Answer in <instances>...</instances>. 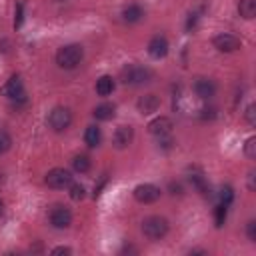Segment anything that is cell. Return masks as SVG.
<instances>
[{"label": "cell", "instance_id": "11", "mask_svg": "<svg viewBox=\"0 0 256 256\" xmlns=\"http://www.w3.org/2000/svg\"><path fill=\"white\" fill-rule=\"evenodd\" d=\"M172 128H174V124H172V120L168 118V116H158V118H154L150 124H148V132L152 134V136H164V134H170L172 132Z\"/></svg>", "mask_w": 256, "mask_h": 256}, {"label": "cell", "instance_id": "2", "mask_svg": "<svg viewBox=\"0 0 256 256\" xmlns=\"http://www.w3.org/2000/svg\"><path fill=\"white\" fill-rule=\"evenodd\" d=\"M168 232V220L162 216H148L142 220V234L150 240H160Z\"/></svg>", "mask_w": 256, "mask_h": 256}, {"label": "cell", "instance_id": "26", "mask_svg": "<svg viewBox=\"0 0 256 256\" xmlns=\"http://www.w3.org/2000/svg\"><path fill=\"white\" fill-rule=\"evenodd\" d=\"M10 146H12V138H10V134L4 132V130H0V154H4Z\"/></svg>", "mask_w": 256, "mask_h": 256}, {"label": "cell", "instance_id": "34", "mask_svg": "<svg viewBox=\"0 0 256 256\" xmlns=\"http://www.w3.org/2000/svg\"><path fill=\"white\" fill-rule=\"evenodd\" d=\"M72 250L68 248V246H58V248H54L52 250V254H70Z\"/></svg>", "mask_w": 256, "mask_h": 256}, {"label": "cell", "instance_id": "18", "mask_svg": "<svg viewBox=\"0 0 256 256\" xmlns=\"http://www.w3.org/2000/svg\"><path fill=\"white\" fill-rule=\"evenodd\" d=\"M100 140H102V132H100V128L98 126H88L86 128V132H84V142H86V146H90V148H96L98 144H100Z\"/></svg>", "mask_w": 256, "mask_h": 256}, {"label": "cell", "instance_id": "17", "mask_svg": "<svg viewBox=\"0 0 256 256\" xmlns=\"http://www.w3.org/2000/svg\"><path fill=\"white\" fill-rule=\"evenodd\" d=\"M112 90H114V78L112 76L104 74L96 80V92L100 96H108V94H112Z\"/></svg>", "mask_w": 256, "mask_h": 256}, {"label": "cell", "instance_id": "8", "mask_svg": "<svg viewBox=\"0 0 256 256\" xmlns=\"http://www.w3.org/2000/svg\"><path fill=\"white\" fill-rule=\"evenodd\" d=\"M212 44H214V48L220 50V52H236V50L242 48L240 38H236L234 34H228V32H222V34L214 36Z\"/></svg>", "mask_w": 256, "mask_h": 256}, {"label": "cell", "instance_id": "3", "mask_svg": "<svg viewBox=\"0 0 256 256\" xmlns=\"http://www.w3.org/2000/svg\"><path fill=\"white\" fill-rule=\"evenodd\" d=\"M122 82L124 84H130V86H140V84H146L150 78H152V72L144 66H138V64H130L122 70Z\"/></svg>", "mask_w": 256, "mask_h": 256}, {"label": "cell", "instance_id": "13", "mask_svg": "<svg viewBox=\"0 0 256 256\" xmlns=\"http://www.w3.org/2000/svg\"><path fill=\"white\" fill-rule=\"evenodd\" d=\"M148 54L156 60L164 58L168 54V40L164 36H154L150 42H148Z\"/></svg>", "mask_w": 256, "mask_h": 256}, {"label": "cell", "instance_id": "12", "mask_svg": "<svg viewBox=\"0 0 256 256\" xmlns=\"http://www.w3.org/2000/svg\"><path fill=\"white\" fill-rule=\"evenodd\" d=\"M136 106H138V112H140V114L148 116V114H154V112L160 108V98H158L156 94H144V96L138 98Z\"/></svg>", "mask_w": 256, "mask_h": 256}, {"label": "cell", "instance_id": "35", "mask_svg": "<svg viewBox=\"0 0 256 256\" xmlns=\"http://www.w3.org/2000/svg\"><path fill=\"white\" fill-rule=\"evenodd\" d=\"M248 188H250V190H254V172H250V174H248Z\"/></svg>", "mask_w": 256, "mask_h": 256}, {"label": "cell", "instance_id": "20", "mask_svg": "<svg viewBox=\"0 0 256 256\" xmlns=\"http://www.w3.org/2000/svg\"><path fill=\"white\" fill-rule=\"evenodd\" d=\"M114 110H116V108H114L112 104H100V106H96V108H94V112H92V114H94V118H96V120L106 122V120H112V118H114Z\"/></svg>", "mask_w": 256, "mask_h": 256}, {"label": "cell", "instance_id": "5", "mask_svg": "<svg viewBox=\"0 0 256 256\" xmlns=\"http://www.w3.org/2000/svg\"><path fill=\"white\" fill-rule=\"evenodd\" d=\"M2 94L4 96H8L12 102H26V94H24V86H22V80H20V76L18 74H12L8 80H6V84L2 86Z\"/></svg>", "mask_w": 256, "mask_h": 256}, {"label": "cell", "instance_id": "22", "mask_svg": "<svg viewBox=\"0 0 256 256\" xmlns=\"http://www.w3.org/2000/svg\"><path fill=\"white\" fill-rule=\"evenodd\" d=\"M226 216H228V206L218 204V206L214 208V222H216V226H218V228H222V226H224Z\"/></svg>", "mask_w": 256, "mask_h": 256}, {"label": "cell", "instance_id": "24", "mask_svg": "<svg viewBox=\"0 0 256 256\" xmlns=\"http://www.w3.org/2000/svg\"><path fill=\"white\" fill-rule=\"evenodd\" d=\"M86 196V188L82 186V184H70V198L72 200H82Z\"/></svg>", "mask_w": 256, "mask_h": 256}, {"label": "cell", "instance_id": "23", "mask_svg": "<svg viewBox=\"0 0 256 256\" xmlns=\"http://www.w3.org/2000/svg\"><path fill=\"white\" fill-rule=\"evenodd\" d=\"M218 198H220V204L230 206L232 200H234V190H232V186H222L220 192H218Z\"/></svg>", "mask_w": 256, "mask_h": 256}, {"label": "cell", "instance_id": "27", "mask_svg": "<svg viewBox=\"0 0 256 256\" xmlns=\"http://www.w3.org/2000/svg\"><path fill=\"white\" fill-rule=\"evenodd\" d=\"M22 20H24V6H22V2H18L16 10H14V28H20Z\"/></svg>", "mask_w": 256, "mask_h": 256}, {"label": "cell", "instance_id": "9", "mask_svg": "<svg viewBox=\"0 0 256 256\" xmlns=\"http://www.w3.org/2000/svg\"><path fill=\"white\" fill-rule=\"evenodd\" d=\"M134 198L140 204H152L160 198V188L154 184H138L134 188Z\"/></svg>", "mask_w": 256, "mask_h": 256}, {"label": "cell", "instance_id": "25", "mask_svg": "<svg viewBox=\"0 0 256 256\" xmlns=\"http://www.w3.org/2000/svg\"><path fill=\"white\" fill-rule=\"evenodd\" d=\"M244 154H246L250 160L256 158V138H254V136H250V138L246 140V144H244Z\"/></svg>", "mask_w": 256, "mask_h": 256}, {"label": "cell", "instance_id": "14", "mask_svg": "<svg viewBox=\"0 0 256 256\" xmlns=\"http://www.w3.org/2000/svg\"><path fill=\"white\" fill-rule=\"evenodd\" d=\"M194 92H196L198 98L208 100V98H212L216 94V84L210 78H198L196 84H194Z\"/></svg>", "mask_w": 256, "mask_h": 256}, {"label": "cell", "instance_id": "4", "mask_svg": "<svg viewBox=\"0 0 256 256\" xmlns=\"http://www.w3.org/2000/svg\"><path fill=\"white\" fill-rule=\"evenodd\" d=\"M70 124H72V114H70L68 108L56 106V108L50 110V114H48V126H50L54 132H64Z\"/></svg>", "mask_w": 256, "mask_h": 256}, {"label": "cell", "instance_id": "6", "mask_svg": "<svg viewBox=\"0 0 256 256\" xmlns=\"http://www.w3.org/2000/svg\"><path fill=\"white\" fill-rule=\"evenodd\" d=\"M44 182H46L50 188L60 190V188H66V186L72 184V174H70L66 168H52V170H48Z\"/></svg>", "mask_w": 256, "mask_h": 256}, {"label": "cell", "instance_id": "31", "mask_svg": "<svg viewBox=\"0 0 256 256\" xmlns=\"http://www.w3.org/2000/svg\"><path fill=\"white\" fill-rule=\"evenodd\" d=\"M196 24H198V12H192V14L188 16V22H186V30H194V28H196Z\"/></svg>", "mask_w": 256, "mask_h": 256}, {"label": "cell", "instance_id": "36", "mask_svg": "<svg viewBox=\"0 0 256 256\" xmlns=\"http://www.w3.org/2000/svg\"><path fill=\"white\" fill-rule=\"evenodd\" d=\"M2 210H4V202L0 200V216H2Z\"/></svg>", "mask_w": 256, "mask_h": 256}, {"label": "cell", "instance_id": "32", "mask_svg": "<svg viewBox=\"0 0 256 256\" xmlns=\"http://www.w3.org/2000/svg\"><path fill=\"white\" fill-rule=\"evenodd\" d=\"M254 110H256V106H254V104H250V106L246 108V120H248V124H256V118H254V114H256V112H254Z\"/></svg>", "mask_w": 256, "mask_h": 256}, {"label": "cell", "instance_id": "19", "mask_svg": "<svg viewBox=\"0 0 256 256\" xmlns=\"http://www.w3.org/2000/svg\"><path fill=\"white\" fill-rule=\"evenodd\" d=\"M238 14L244 20H252L256 16V0H240L238 2Z\"/></svg>", "mask_w": 256, "mask_h": 256}, {"label": "cell", "instance_id": "30", "mask_svg": "<svg viewBox=\"0 0 256 256\" xmlns=\"http://www.w3.org/2000/svg\"><path fill=\"white\" fill-rule=\"evenodd\" d=\"M246 234H248V240L250 242H256V220H250L246 224Z\"/></svg>", "mask_w": 256, "mask_h": 256}, {"label": "cell", "instance_id": "10", "mask_svg": "<svg viewBox=\"0 0 256 256\" xmlns=\"http://www.w3.org/2000/svg\"><path fill=\"white\" fill-rule=\"evenodd\" d=\"M132 138H134V128L122 124V126L116 128V132H114V136H112V144H114V148L124 150V148L132 142Z\"/></svg>", "mask_w": 256, "mask_h": 256}, {"label": "cell", "instance_id": "37", "mask_svg": "<svg viewBox=\"0 0 256 256\" xmlns=\"http://www.w3.org/2000/svg\"><path fill=\"white\" fill-rule=\"evenodd\" d=\"M54 2H66V0H54Z\"/></svg>", "mask_w": 256, "mask_h": 256}, {"label": "cell", "instance_id": "15", "mask_svg": "<svg viewBox=\"0 0 256 256\" xmlns=\"http://www.w3.org/2000/svg\"><path fill=\"white\" fill-rule=\"evenodd\" d=\"M190 182H192V186L202 194V196H210V186H208V182H206V178H204V174L200 172V170H196V172H190Z\"/></svg>", "mask_w": 256, "mask_h": 256}, {"label": "cell", "instance_id": "21", "mask_svg": "<svg viewBox=\"0 0 256 256\" xmlns=\"http://www.w3.org/2000/svg\"><path fill=\"white\" fill-rule=\"evenodd\" d=\"M72 168H74L76 172H80V174L88 172V170H90V158H88L86 154H78V156H74V160H72Z\"/></svg>", "mask_w": 256, "mask_h": 256}, {"label": "cell", "instance_id": "28", "mask_svg": "<svg viewBox=\"0 0 256 256\" xmlns=\"http://www.w3.org/2000/svg\"><path fill=\"white\" fill-rule=\"evenodd\" d=\"M216 112H218V110H216L214 106H204L200 116H202V120H212V118H216Z\"/></svg>", "mask_w": 256, "mask_h": 256}, {"label": "cell", "instance_id": "33", "mask_svg": "<svg viewBox=\"0 0 256 256\" xmlns=\"http://www.w3.org/2000/svg\"><path fill=\"white\" fill-rule=\"evenodd\" d=\"M170 194H182V184L180 182H170Z\"/></svg>", "mask_w": 256, "mask_h": 256}, {"label": "cell", "instance_id": "16", "mask_svg": "<svg viewBox=\"0 0 256 256\" xmlns=\"http://www.w3.org/2000/svg\"><path fill=\"white\" fill-rule=\"evenodd\" d=\"M142 16H144V10H142V6H138V4H130V6H126V8L122 10L124 22H130V24L138 22Z\"/></svg>", "mask_w": 256, "mask_h": 256}, {"label": "cell", "instance_id": "7", "mask_svg": "<svg viewBox=\"0 0 256 256\" xmlns=\"http://www.w3.org/2000/svg\"><path fill=\"white\" fill-rule=\"evenodd\" d=\"M48 218H50V224H52L54 228H68V226L72 224V212H70L64 204L52 206Z\"/></svg>", "mask_w": 256, "mask_h": 256}, {"label": "cell", "instance_id": "29", "mask_svg": "<svg viewBox=\"0 0 256 256\" xmlns=\"http://www.w3.org/2000/svg\"><path fill=\"white\" fill-rule=\"evenodd\" d=\"M172 144H174V140L170 138V134H164V136H158V146H160V148H164V150H168V148H172Z\"/></svg>", "mask_w": 256, "mask_h": 256}, {"label": "cell", "instance_id": "1", "mask_svg": "<svg viewBox=\"0 0 256 256\" xmlns=\"http://www.w3.org/2000/svg\"><path fill=\"white\" fill-rule=\"evenodd\" d=\"M84 58V48L80 44H66L56 52V64L64 70L76 68Z\"/></svg>", "mask_w": 256, "mask_h": 256}]
</instances>
